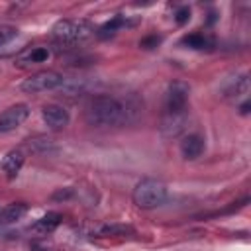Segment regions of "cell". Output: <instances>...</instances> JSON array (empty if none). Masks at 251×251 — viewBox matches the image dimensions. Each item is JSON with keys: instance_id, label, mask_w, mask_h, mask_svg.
Masks as SVG:
<instances>
[{"instance_id": "obj_17", "label": "cell", "mask_w": 251, "mask_h": 251, "mask_svg": "<svg viewBox=\"0 0 251 251\" xmlns=\"http://www.w3.org/2000/svg\"><path fill=\"white\" fill-rule=\"evenodd\" d=\"M102 235H129L133 233V227L131 226H126V224H112V226H104L100 229Z\"/></svg>"}, {"instance_id": "obj_21", "label": "cell", "mask_w": 251, "mask_h": 251, "mask_svg": "<svg viewBox=\"0 0 251 251\" xmlns=\"http://www.w3.org/2000/svg\"><path fill=\"white\" fill-rule=\"evenodd\" d=\"M175 20H176V24H186V22L190 20V10H188L186 6H184V8H178Z\"/></svg>"}, {"instance_id": "obj_23", "label": "cell", "mask_w": 251, "mask_h": 251, "mask_svg": "<svg viewBox=\"0 0 251 251\" xmlns=\"http://www.w3.org/2000/svg\"><path fill=\"white\" fill-rule=\"evenodd\" d=\"M249 108H251V104L249 102H243L241 104V114H249Z\"/></svg>"}, {"instance_id": "obj_16", "label": "cell", "mask_w": 251, "mask_h": 251, "mask_svg": "<svg viewBox=\"0 0 251 251\" xmlns=\"http://www.w3.org/2000/svg\"><path fill=\"white\" fill-rule=\"evenodd\" d=\"M182 43L184 45H188L190 49H210L212 47V41L208 39V37H204V35H200V33H192V35H186L184 39H182Z\"/></svg>"}, {"instance_id": "obj_7", "label": "cell", "mask_w": 251, "mask_h": 251, "mask_svg": "<svg viewBox=\"0 0 251 251\" xmlns=\"http://www.w3.org/2000/svg\"><path fill=\"white\" fill-rule=\"evenodd\" d=\"M190 86L184 80H173L167 88V110H184L188 102Z\"/></svg>"}, {"instance_id": "obj_22", "label": "cell", "mask_w": 251, "mask_h": 251, "mask_svg": "<svg viewBox=\"0 0 251 251\" xmlns=\"http://www.w3.org/2000/svg\"><path fill=\"white\" fill-rule=\"evenodd\" d=\"M73 196V188H61V190H57V192H53V200H67V198H71Z\"/></svg>"}, {"instance_id": "obj_1", "label": "cell", "mask_w": 251, "mask_h": 251, "mask_svg": "<svg viewBox=\"0 0 251 251\" xmlns=\"http://www.w3.org/2000/svg\"><path fill=\"white\" fill-rule=\"evenodd\" d=\"M141 102L129 94L124 98L116 96H94L86 106V122L96 127H116L131 124L139 118Z\"/></svg>"}, {"instance_id": "obj_3", "label": "cell", "mask_w": 251, "mask_h": 251, "mask_svg": "<svg viewBox=\"0 0 251 251\" xmlns=\"http://www.w3.org/2000/svg\"><path fill=\"white\" fill-rule=\"evenodd\" d=\"M94 33V27L86 20H59L53 25V35L61 41H82Z\"/></svg>"}, {"instance_id": "obj_6", "label": "cell", "mask_w": 251, "mask_h": 251, "mask_svg": "<svg viewBox=\"0 0 251 251\" xmlns=\"http://www.w3.org/2000/svg\"><path fill=\"white\" fill-rule=\"evenodd\" d=\"M29 116V108L25 104H16V106H10L8 110H4L0 114V131L6 133V131H12L16 127H20Z\"/></svg>"}, {"instance_id": "obj_24", "label": "cell", "mask_w": 251, "mask_h": 251, "mask_svg": "<svg viewBox=\"0 0 251 251\" xmlns=\"http://www.w3.org/2000/svg\"><path fill=\"white\" fill-rule=\"evenodd\" d=\"M31 251H49V249H41V247H31Z\"/></svg>"}, {"instance_id": "obj_2", "label": "cell", "mask_w": 251, "mask_h": 251, "mask_svg": "<svg viewBox=\"0 0 251 251\" xmlns=\"http://www.w3.org/2000/svg\"><path fill=\"white\" fill-rule=\"evenodd\" d=\"M167 198V186L157 178H143L133 188V202L139 208H157Z\"/></svg>"}, {"instance_id": "obj_12", "label": "cell", "mask_w": 251, "mask_h": 251, "mask_svg": "<svg viewBox=\"0 0 251 251\" xmlns=\"http://www.w3.org/2000/svg\"><path fill=\"white\" fill-rule=\"evenodd\" d=\"M25 210H27V206L22 204V202L10 204L8 208L2 210V214H0V224H14V222H18V220L25 214Z\"/></svg>"}, {"instance_id": "obj_13", "label": "cell", "mask_w": 251, "mask_h": 251, "mask_svg": "<svg viewBox=\"0 0 251 251\" xmlns=\"http://www.w3.org/2000/svg\"><path fill=\"white\" fill-rule=\"evenodd\" d=\"M59 224H61V214L49 212L47 216H43L41 220H37V222L33 224V229H35V231H41V233H49V231H53Z\"/></svg>"}, {"instance_id": "obj_5", "label": "cell", "mask_w": 251, "mask_h": 251, "mask_svg": "<svg viewBox=\"0 0 251 251\" xmlns=\"http://www.w3.org/2000/svg\"><path fill=\"white\" fill-rule=\"evenodd\" d=\"M188 120H190L188 108H184V110H167L163 120H161V133L169 139L178 137L180 133H184V129L188 126Z\"/></svg>"}, {"instance_id": "obj_14", "label": "cell", "mask_w": 251, "mask_h": 251, "mask_svg": "<svg viewBox=\"0 0 251 251\" xmlns=\"http://www.w3.org/2000/svg\"><path fill=\"white\" fill-rule=\"evenodd\" d=\"M47 59H49V49L47 47H33L20 59V63H43Z\"/></svg>"}, {"instance_id": "obj_8", "label": "cell", "mask_w": 251, "mask_h": 251, "mask_svg": "<svg viewBox=\"0 0 251 251\" xmlns=\"http://www.w3.org/2000/svg\"><path fill=\"white\" fill-rule=\"evenodd\" d=\"M41 116H43L45 124L51 129H63L69 124V112L63 106H59V104H47V106H43Z\"/></svg>"}, {"instance_id": "obj_20", "label": "cell", "mask_w": 251, "mask_h": 251, "mask_svg": "<svg viewBox=\"0 0 251 251\" xmlns=\"http://www.w3.org/2000/svg\"><path fill=\"white\" fill-rule=\"evenodd\" d=\"M161 43V37L159 35H149V37H143L141 41H139V47H143V49H153V47H157Z\"/></svg>"}, {"instance_id": "obj_9", "label": "cell", "mask_w": 251, "mask_h": 251, "mask_svg": "<svg viewBox=\"0 0 251 251\" xmlns=\"http://www.w3.org/2000/svg\"><path fill=\"white\" fill-rule=\"evenodd\" d=\"M180 153L184 159H196L204 153V139L196 133L192 135H186L182 141H180Z\"/></svg>"}, {"instance_id": "obj_15", "label": "cell", "mask_w": 251, "mask_h": 251, "mask_svg": "<svg viewBox=\"0 0 251 251\" xmlns=\"http://www.w3.org/2000/svg\"><path fill=\"white\" fill-rule=\"evenodd\" d=\"M124 24H126V20H124L122 16H116V18H112L110 22H106V24H104V25L98 29V37H102V39H104V37H110V35H114V33H116V31H118V29H120Z\"/></svg>"}, {"instance_id": "obj_19", "label": "cell", "mask_w": 251, "mask_h": 251, "mask_svg": "<svg viewBox=\"0 0 251 251\" xmlns=\"http://www.w3.org/2000/svg\"><path fill=\"white\" fill-rule=\"evenodd\" d=\"M29 149L39 151V153H47L49 149H53V143H51V139H37V141H29Z\"/></svg>"}, {"instance_id": "obj_11", "label": "cell", "mask_w": 251, "mask_h": 251, "mask_svg": "<svg viewBox=\"0 0 251 251\" xmlns=\"http://www.w3.org/2000/svg\"><path fill=\"white\" fill-rule=\"evenodd\" d=\"M22 165H24V153H22L20 149L10 151V153L6 155V159H4V163H2V167H4V171H6V175H8L10 178L18 175V171L22 169Z\"/></svg>"}, {"instance_id": "obj_10", "label": "cell", "mask_w": 251, "mask_h": 251, "mask_svg": "<svg viewBox=\"0 0 251 251\" xmlns=\"http://www.w3.org/2000/svg\"><path fill=\"white\" fill-rule=\"evenodd\" d=\"M247 90H249V78H247V75H239V76L229 78L224 84V88H222V92H224L226 98H239Z\"/></svg>"}, {"instance_id": "obj_18", "label": "cell", "mask_w": 251, "mask_h": 251, "mask_svg": "<svg viewBox=\"0 0 251 251\" xmlns=\"http://www.w3.org/2000/svg\"><path fill=\"white\" fill-rule=\"evenodd\" d=\"M16 35H18V29H16V27H12V25H2V27H0V47L6 45L8 41H12Z\"/></svg>"}, {"instance_id": "obj_4", "label": "cell", "mask_w": 251, "mask_h": 251, "mask_svg": "<svg viewBox=\"0 0 251 251\" xmlns=\"http://www.w3.org/2000/svg\"><path fill=\"white\" fill-rule=\"evenodd\" d=\"M65 84V76L57 71H41L31 75L29 78H25L22 82V90L27 94H37V92H45V90H55L59 86Z\"/></svg>"}]
</instances>
